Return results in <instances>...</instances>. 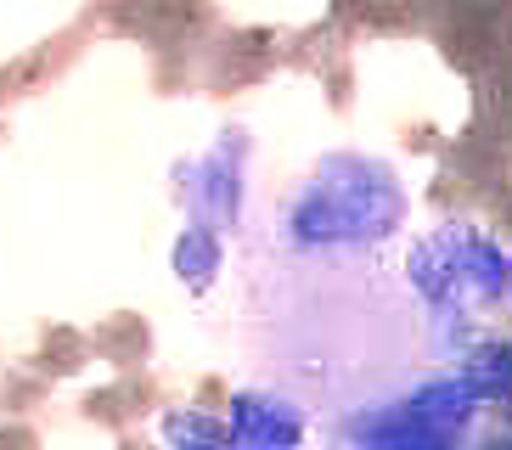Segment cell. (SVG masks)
Segmentation results:
<instances>
[{
	"mask_svg": "<svg viewBox=\"0 0 512 450\" xmlns=\"http://www.w3.org/2000/svg\"><path fill=\"white\" fill-rule=\"evenodd\" d=\"M400 276L422 310L434 366H456L462 349L479 338L473 321L512 299V248L484 225L451 220L411 242Z\"/></svg>",
	"mask_w": 512,
	"mask_h": 450,
	"instance_id": "obj_1",
	"label": "cell"
},
{
	"mask_svg": "<svg viewBox=\"0 0 512 450\" xmlns=\"http://www.w3.org/2000/svg\"><path fill=\"white\" fill-rule=\"evenodd\" d=\"M406 186L372 152H327L282 203L276 237L287 254H377L406 225Z\"/></svg>",
	"mask_w": 512,
	"mask_h": 450,
	"instance_id": "obj_2",
	"label": "cell"
},
{
	"mask_svg": "<svg viewBox=\"0 0 512 450\" xmlns=\"http://www.w3.org/2000/svg\"><path fill=\"white\" fill-rule=\"evenodd\" d=\"M479 411L484 405L473 400L467 377L456 366H434L383 400L344 411L332 439L349 450H467Z\"/></svg>",
	"mask_w": 512,
	"mask_h": 450,
	"instance_id": "obj_3",
	"label": "cell"
},
{
	"mask_svg": "<svg viewBox=\"0 0 512 450\" xmlns=\"http://www.w3.org/2000/svg\"><path fill=\"white\" fill-rule=\"evenodd\" d=\"M197 180H186L181 192H186V203H192V214H197V225H209V231H231V225L242 220V175H248V135L242 130H231L220 147L203 158V164L192 169Z\"/></svg>",
	"mask_w": 512,
	"mask_h": 450,
	"instance_id": "obj_4",
	"label": "cell"
},
{
	"mask_svg": "<svg viewBox=\"0 0 512 450\" xmlns=\"http://www.w3.org/2000/svg\"><path fill=\"white\" fill-rule=\"evenodd\" d=\"M231 439L242 450H299L304 405L271 389H242L231 400Z\"/></svg>",
	"mask_w": 512,
	"mask_h": 450,
	"instance_id": "obj_5",
	"label": "cell"
},
{
	"mask_svg": "<svg viewBox=\"0 0 512 450\" xmlns=\"http://www.w3.org/2000/svg\"><path fill=\"white\" fill-rule=\"evenodd\" d=\"M467 389L484 411H507L512 417V338H473L456 360Z\"/></svg>",
	"mask_w": 512,
	"mask_h": 450,
	"instance_id": "obj_6",
	"label": "cell"
},
{
	"mask_svg": "<svg viewBox=\"0 0 512 450\" xmlns=\"http://www.w3.org/2000/svg\"><path fill=\"white\" fill-rule=\"evenodd\" d=\"M175 270H181V282L192 293H203L220 276V237H214L209 225H186L181 231V242H175Z\"/></svg>",
	"mask_w": 512,
	"mask_h": 450,
	"instance_id": "obj_7",
	"label": "cell"
},
{
	"mask_svg": "<svg viewBox=\"0 0 512 450\" xmlns=\"http://www.w3.org/2000/svg\"><path fill=\"white\" fill-rule=\"evenodd\" d=\"M169 434H175V439H186V445H220V422L192 417V411H186V417H175V422H169Z\"/></svg>",
	"mask_w": 512,
	"mask_h": 450,
	"instance_id": "obj_8",
	"label": "cell"
},
{
	"mask_svg": "<svg viewBox=\"0 0 512 450\" xmlns=\"http://www.w3.org/2000/svg\"><path fill=\"white\" fill-rule=\"evenodd\" d=\"M473 450H512V428H496V434L473 439Z\"/></svg>",
	"mask_w": 512,
	"mask_h": 450,
	"instance_id": "obj_9",
	"label": "cell"
}]
</instances>
